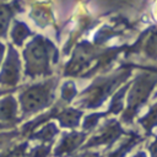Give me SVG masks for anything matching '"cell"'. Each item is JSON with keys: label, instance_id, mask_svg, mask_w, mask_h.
Instances as JSON below:
<instances>
[{"label": "cell", "instance_id": "4", "mask_svg": "<svg viewBox=\"0 0 157 157\" xmlns=\"http://www.w3.org/2000/svg\"><path fill=\"white\" fill-rule=\"evenodd\" d=\"M18 121L17 104L12 96H6L0 101V130L10 129Z\"/></svg>", "mask_w": 157, "mask_h": 157}, {"label": "cell", "instance_id": "10", "mask_svg": "<svg viewBox=\"0 0 157 157\" xmlns=\"http://www.w3.org/2000/svg\"><path fill=\"white\" fill-rule=\"evenodd\" d=\"M7 91H5V90H0V96H2V94H5Z\"/></svg>", "mask_w": 157, "mask_h": 157}, {"label": "cell", "instance_id": "9", "mask_svg": "<svg viewBox=\"0 0 157 157\" xmlns=\"http://www.w3.org/2000/svg\"><path fill=\"white\" fill-rule=\"evenodd\" d=\"M2 55H4V45L0 43V63L2 60Z\"/></svg>", "mask_w": 157, "mask_h": 157}, {"label": "cell", "instance_id": "1", "mask_svg": "<svg viewBox=\"0 0 157 157\" xmlns=\"http://www.w3.org/2000/svg\"><path fill=\"white\" fill-rule=\"evenodd\" d=\"M55 81L49 80L32 87H28L20 96V103L25 114L36 113L45 107H48L52 102L54 93Z\"/></svg>", "mask_w": 157, "mask_h": 157}, {"label": "cell", "instance_id": "7", "mask_svg": "<svg viewBox=\"0 0 157 157\" xmlns=\"http://www.w3.org/2000/svg\"><path fill=\"white\" fill-rule=\"evenodd\" d=\"M56 129H55V125H53V124H50V125H48V126H45L42 131H39V132H37V139H52L55 134H56Z\"/></svg>", "mask_w": 157, "mask_h": 157}, {"label": "cell", "instance_id": "2", "mask_svg": "<svg viewBox=\"0 0 157 157\" xmlns=\"http://www.w3.org/2000/svg\"><path fill=\"white\" fill-rule=\"evenodd\" d=\"M26 53H29L28 56V66L31 65V69H28V71H37V74H43L49 64L48 60V50L44 47L43 42H34L31 44V47L28 45Z\"/></svg>", "mask_w": 157, "mask_h": 157}, {"label": "cell", "instance_id": "6", "mask_svg": "<svg viewBox=\"0 0 157 157\" xmlns=\"http://www.w3.org/2000/svg\"><path fill=\"white\" fill-rule=\"evenodd\" d=\"M81 115V112L78 110H75V109H67L63 113H60L58 115V119L60 120L61 125H65V126H76L78 124V120H80V117Z\"/></svg>", "mask_w": 157, "mask_h": 157}, {"label": "cell", "instance_id": "5", "mask_svg": "<svg viewBox=\"0 0 157 157\" xmlns=\"http://www.w3.org/2000/svg\"><path fill=\"white\" fill-rule=\"evenodd\" d=\"M83 135L82 134H70V135H66L61 142L59 144V146L56 147V151H55V155H61V153H65V152H70L72 150H75L82 141H83Z\"/></svg>", "mask_w": 157, "mask_h": 157}, {"label": "cell", "instance_id": "11", "mask_svg": "<svg viewBox=\"0 0 157 157\" xmlns=\"http://www.w3.org/2000/svg\"><path fill=\"white\" fill-rule=\"evenodd\" d=\"M85 157H98V155H87V156H85Z\"/></svg>", "mask_w": 157, "mask_h": 157}, {"label": "cell", "instance_id": "8", "mask_svg": "<svg viewBox=\"0 0 157 157\" xmlns=\"http://www.w3.org/2000/svg\"><path fill=\"white\" fill-rule=\"evenodd\" d=\"M15 136H17V131L0 134V148H2L4 146H6V145L9 144V141H11Z\"/></svg>", "mask_w": 157, "mask_h": 157}, {"label": "cell", "instance_id": "3", "mask_svg": "<svg viewBox=\"0 0 157 157\" xmlns=\"http://www.w3.org/2000/svg\"><path fill=\"white\" fill-rule=\"evenodd\" d=\"M20 76V61L16 50L12 48L9 52L7 60L2 67V71L0 74V83L6 86H13L17 83Z\"/></svg>", "mask_w": 157, "mask_h": 157}]
</instances>
